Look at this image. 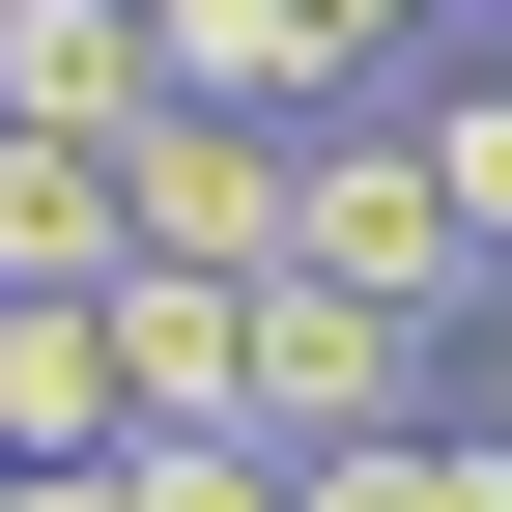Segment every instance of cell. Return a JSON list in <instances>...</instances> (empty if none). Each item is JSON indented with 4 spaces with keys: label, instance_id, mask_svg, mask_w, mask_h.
I'll return each mask as SVG.
<instances>
[{
    "label": "cell",
    "instance_id": "1",
    "mask_svg": "<svg viewBox=\"0 0 512 512\" xmlns=\"http://www.w3.org/2000/svg\"><path fill=\"white\" fill-rule=\"evenodd\" d=\"M313 285H370V313H512V256L456 228V171H427V114H313Z\"/></svg>",
    "mask_w": 512,
    "mask_h": 512
},
{
    "label": "cell",
    "instance_id": "2",
    "mask_svg": "<svg viewBox=\"0 0 512 512\" xmlns=\"http://www.w3.org/2000/svg\"><path fill=\"white\" fill-rule=\"evenodd\" d=\"M114 200H143V256H171V285H285V256H313V143L171 86L143 143H114Z\"/></svg>",
    "mask_w": 512,
    "mask_h": 512
},
{
    "label": "cell",
    "instance_id": "3",
    "mask_svg": "<svg viewBox=\"0 0 512 512\" xmlns=\"http://www.w3.org/2000/svg\"><path fill=\"white\" fill-rule=\"evenodd\" d=\"M370 427H427V313H370V285H256V456H370Z\"/></svg>",
    "mask_w": 512,
    "mask_h": 512
},
{
    "label": "cell",
    "instance_id": "4",
    "mask_svg": "<svg viewBox=\"0 0 512 512\" xmlns=\"http://www.w3.org/2000/svg\"><path fill=\"white\" fill-rule=\"evenodd\" d=\"M86 285H143V200H114V143L0 114V313H86Z\"/></svg>",
    "mask_w": 512,
    "mask_h": 512
},
{
    "label": "cell",
    "instance_id": "5",
    "mask_svg": "<svg viewBox=\"0 0 512 512\" xmlns=\"http://www.w3.org/2000/svg\"><path fill=\"white\" fill-rule=\"evenodd\" d=\"M0 114H29V143H143L171 114V29L143 0H29V29H0Z\"/></svg>",
    "mask_w": 512,
    "mask_h": 512
},
{
    "label": "cell",
    "instance_id": "6",
    "mask_svg": "<svg viewBox=\"0 0 512 512\" xmlns=\"http://www.w3.org/2000/svg\"><path fill=\"white\" fill-rule=\"evenodd\" d=\"M143 29H171V86H200V114H285V143H313V114H370V57L313 29V0H143Z\"/></svg>",
    "mask_w": 512,
    "mask_h": 512
},
{
    "label": "cell",
    "instance_id": "7",
    "mask_svg": "<svg viewBox=\"0 0 512 512\" xmlns=\"http://www.w3.org/2000/svg\"><path fill=\"white\" fill-rule=\"evenodd\" d=\"M114 399H143V456L171 427H256V285H171L143 256V285H114Z\"/></svg>",
    "mask_w": 512,
    "mask_h": 512
},
{
    "label": "cell",
    "instance_id": "8",
    "mask_svg": "<svg viewBox=\"0 0 512 512\" xmlns=\"http://www.w3.org/2000/svg\"><path fill=\"white\" fill-rule=\"evenodd\" d=\"M0 456H143V399H114V285H86V313H0Z\"/></svg>",
    "mask_w": 512,
    "mask_h": 512
},
{
    "label": "cell",
    "instance_id": "9",
    "mask_svg": "<svg viewBox=\"0 0 512 512\" xmlns=\"http://www.w3.org/2000/svg\"><path fill=\"white\" fill-rule=\"evenodd\" d=\"M313 512H512V427L427 399V427H370V456H313Z\"/></svg>",
    "mask_w": 512,
    "mask_h": 512
},
{
    "label": "cell",
    "instance_id": "10",
    "mask_svg": "<svg viewBox=\"0 0 512 512\" xmlns=\"http://www.w3.org/2000/svg\"><path fill=\"white\" fill-rule=\"evenodd\" d=\"M399 114H427V171H456V228L512 256V29H484V57H427V86H399Z\"/></svg>",
    "mask_w": 512,
    "mask_h": 512
},
{
    "label": "cell",
    "instance_id": "11",
    "mask_svg": "<svg viewBox=\"0 0 512 512\" xmlns=\"http://www.w3.org/2000/svg\"><path fill=\"white\" fill-rule=\"evenodd\" d=\"M114 512H313V456H256V427H171V456H114Z\"/></svg>",
    "mask_w": 512,
    "mask_h": 512
},
{
    "label": "cell",
    "instance_id": "12",
    "mask_svg": "<svg viewBox=\"0 0 512 512\" xmlns=\"http://www.w3.org/2000/svg\"><path fill=\"white\" fill-rule=\"evenodd\" d=\"M313 29H342V57H370V86H399V57H456V29H484V0H313Z\"/></svg>",
    "mask_w": 512,
    "mask_h": 512
},
{
    "label": "cell",
    "instance_id": "13",
    "mask_svg": "<svg viewBox=\"0 0 512 512\" xmlns=\"http://www.w3.org/2000/svg\"><path fill=\"white\" fill-rule=\"evenodd\" d=\"M484 427H512V370H484Z\"/></svg>",
    "mask_w": 512,
    "mask_h": 512
},
{
    "label": "cell",
    "instance_id": "14",
    "mask_svg": "<svg viewBox=\"0 0 512 512\" xmlns=\"http://www.w3.org/2000/svg\"><path fill=\"white\" fill-rule=\"evenodd\" d=\"M0 29H29V0H0Z\"/></svg>",
    "mask_w": 512,
    "mask_h": 512
},
{
    "label": "cell",
    "instance_id": "15",
    "mask_svg": "<svg viewBox=\"0 0 512 512\" xmlns=\"http://www.w3.org/2000/svg\"><path fill=\"white\" fill-rule=\"evenodd\" d=\"M484 29H512V0H484Z\"/></svg>",
    "mask_w": 512,
    "mask_h": 512
}]
</instances>
